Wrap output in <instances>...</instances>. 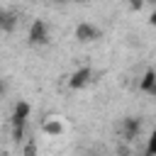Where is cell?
I'll use <instances>...</instances> for the list:
<instances>
[{
  "label": "cell",
  "instance_id": "3",
  "mask_svg": "<svg viewBox=\"0 0 156 156\" xmlns=\"http://www.w3.org/2000/svg\"><path fill=\"white\" fill-rule=\"evenodd\" d=\"M141 132V119L139 117H124L122 124H119V134L124 141H134Z\"/></svg>",
  "mask_w": 156,
  "mask_h": 156
},
{
  "label": "cell",
  "instance_id": "1",
  "mask_svg": "<svg viewBox=\"0 0 156 156\" xmlns=\"http://www.w3.org/2000/svg\"><path fill=\"white\" fill-rule=\"evenodd\" d=\"M27 41H29V46H44V44H49V24L44 20H34L32 27H29Z\"/></svg>",
  "mask_w": 156,
  "mask_h": 156
},
{
  "label": "cell",
  "instance_id": "15",
  "mask_svg": "<svg viewBox=\"0 0 156 156\" xmlns=\"http://www.w3.org/2000/svg\"><path fill=\"white\" fill-rule=\"evenodd\" d=\"M149 24H154V27H156V7H154V12H151V17H149Z\"/></svg>",
  "mask_w": 156,
  "mask_h": 156
},
{
  "label": "cell",
  "instance_id": "17",
  "mask_svg": "<svg viewBox=\"0 0 156 156\" xmlns=\"http://www.w3.org/2000/svg\"><path fill=\"white\" fill-rule=\"evenodd\" d=\"M56 2H71V0H56Z\"/></svg>",
  "mask_w": 156,
  "mask_h": 156
},
{
  "label": "cell",
  "instance_id": "19",
  "mask_svg": "<svg viewBox=\"0 0 156 156\" xmlns=\"http://www.w3.org/2000/svg\"><path fill=\"white\" fill-rule=\"evenodd\" d=\"M90 156H95V154H90Z\"/></svg>",
  "mask_w": 156,
  "mask_h": 156
},
{
  "label": "cell",
  "instance_id": "4",
  "mask_svg": "<svg viewBox=\"0 0 156 156\" xmlns=\"http://www.w3.org/2000/svg\"><path fill=\"white\" fill-rule=\"evenodd\" d=\"M90 80H93V68L83 66V68H76V71L71 73V78H68V85H71L73 90H80V88H85Z\"/></svg>",
  "mask_w": 156,
  "mask_h": 156
},
{
  "label": "cell",
  "instance_id": "18",
  "mask_svg": "<svg viewBox=\"0 0 156 156\" xmlns=\"http://www.w3.org/2000/svg\"><path fill=\"white\" fill-rule=\"evenodd\" d=\"M71 2H83V0H71Z\"/></svg>",
  "mask_w": 156,
  "mask_h": 156
},
{
  "label": "cell",
  "instance_id": "13",
  "mask_svg": "<svg viewBox=\"0 0 156 156\" xmlns=\"http://www.w3.org/2000/svg\"><path fill=\"white\" fill-rule=\"evenodd\" d=\"M144 5H146V0H129V7H132V10H136V12H139Z\"/></svg>",
  "mask_w": 156,
  "mask_h": 156
},
{
  "label": "cell",
  "instance_id": "16",
  "mask_svg": "<svg viewBox=\"0 0 156 156\" xmlns=\"http://www.w3.org/2000/svg\"><path fill=\"white\" fill-rule=\"evenodd\" d=\"M146 5H151V7H156V0H146Z\"/></svg>",
  "mask_w": 156,
  "mask_h": 156
},
{
  "label": "cell",
  "instance_id": "9",
  "mask_svg": "<svg viewBox=\"0 0 156 156\" xmlns=\"http://www.w3.org/2000/svg\"><path fill=\"white\" fill-rule=\"evenodd\" d=\"M146 156H156V129L151 132L149 136V144H146Z\"/></svg>",
  "mask_w": 156,
  "mask_h": 156
},
{
  "label": "cell",
  "instance_id": "2",
  "mask_svg": "<svg viewBox=\"0 0 156 156\" xmlns=\"http://www.w3.org/2000/svg\"><path fill=\"white\" fill-rule=\"evenodd\" d=\"M76 39L78 41H83V44H90V41H98L100 37H102V32H100V27H95V24H90V22H80L78 27H76Z\"/></svg>",
  "mask_w": 156,
  "mask_h": 156
},
{
  "label": "cell",
  "instance_id": "14",
  "mask_svg": "<svg viewBox=\"0 0 156 156\" xmlns=\"http://www.w3.org/2000/svg\"><path fill=\"white\" fill-rule=\"evenodd\" d=\"M117 154H119V156H127L129 149H127V146H117Z\"/></svg>",
  "mask_w": 156,
  "mask_h": 156
},
{
  "label": "cell",
  "instance_id": "6",
  "mask_svg": "<svg viewBox=\"0 0 156 156\" xmlns=\"http://www.w3.org/2000/svg\"><path fill=\"white\" fill-rule=\"evenodd\" d=\"M20 24V15L15 10H0V32L5 34H12Z\"/></svg>",
  "mask_w": 156,
  "mask_h": 156
},
{
  "label": "cell",
  "instance_id": "8",
  "mask_svg": "<svg viewBox=\"0 0 156 156\" xmlns=\"http://www.w3.org/2000/svg\"><path fill=\"white\" fill-rule=\"evenodd\" d=\"M41 132L49 134V136H58V134L63 132V124L58 122V117H51V119H46V122L41 124Z\"/></svg>",
  "mask_w": 156,
  "mask_h": 156
},
{
  "label": "cell",
  "instance_id": "11",
  "mask_svg": "<svg viewBox=\"0 0 156 156\" xmlns=\"http://www.w3.org/2000/svg\"><path fill=\"white\" fill-rule=\"evenodd\" d=\"M12 139L20 144V141L24 139V127H12Z\"/></svg>",
  "mask_w": 156,
  "mask_h": 156
},
{
  "label": "cell",
  "instance_id": "12",
  "mask_svg": "<svg viewBox=\"0 0 156 156\" xmlns=\"http://www.w3.org/2000/svg\"><path fill=\"white\" fill-rule=\"evenodd\" d=\"M7 90H10V80L7 78H0V98H5Z\"/></svg>",
  "mask_w": 156,
  "mask_h": 156
},
{
  "label": "cell",
  "instance_id": "7",
  "mask_svg": "<svg viewBox=\"0 0 156 156\" xmlns=\"http://www.w3.org/2000/svg\"><path fill=\"white\" fill-rule=\"evenodd\" d=\"M139 88L144 90V93H149V95H156V71H146L144 73V78H141V83H139Z\"/></svg>",
  "mask_w": 156,
  "mask_h": 156
},
{
  "label": "cell",
  "instance_id": "5",
  "mask_svg": "<svg viewBox=\"0 0 156 156\" xmlns=\"http://www.w3.org/2000/svg\"><path fill=\"white\" fill-rule=\"evenodd\" d=\"M29 115H32V105H29L27 100L15 102V110H12V127H24L27 119H29Z\"/></svg>",
  "mask_w": 156,
  "mask_h": 156
},
{
  "label": "cell",
  "instance_id": "10",
  "mask_svg": "<svg viewBox=\"0 0 156 156\" xmlns=\"http://www.w3.org/2000/svg\"><path fill=\"white\" fill-rule=\"evenodd\" d=\"M22 156H37V144H34V141H27V144H24Z\"/></svg>",
  "mask_w": 156,
  "mask_h": 156
}]
</instances>
